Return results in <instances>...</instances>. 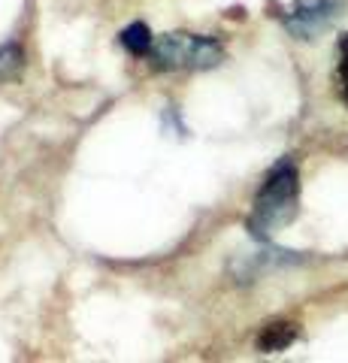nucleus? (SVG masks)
Masks as SVG:
<instances>
[{
    "label": "nucleus",
    "mask_w": 348,
    "mask_h": 363,
    "mask_svg": "<svg viewBox=\"0 0 348 363\" xmlns=\"http://www.w3.org/2000/svg\"><path fill=\"white\" fill-rule=\"evenodd\" d=\"M297 194H300L297 167L291 161H279L266 173L264 185L254 197V209L249 215V230L257 236V240H269L279 227L294 218Z\"/></svg>",
    "instance_id": "f257e3e1"
},
{
    "label": "nucleus",
    "mask_w": 348,
    "mask_h": 363,
    "mask_svg": "<svg viewBox=\"0 0 348 363\" xmlns=\"http://www.w3.org/2000/svg\"><path fill=\"white\" fill-rule=\"evenodd\" d=\"M224 49L218 40L197 33H164L152 43L149 61L155 70H209L221 64Z\"/></svg>",
    "instance_id": "f03ea898"
},
{
    "label": "nucleus",
    "mask_w": 348,
    "mask_h": 363,
    "mask_svg": "<svg viewBox=\"0 0 348 363\" xmlns=\"http://www.w3.org/2000/svg\"><path fill=\"white\" fill-rule=\"evenodd\" d=\"M342 0H297L285 9V28L300 40H309L336 16Z\"/></svg>",
    "instance_id": "7ed1b4c3"
},
{
    "label": "nucleus",
    "mask_w": 348,
    "mask_h": 363,
    "mask_svg": "<svg viewBox=\"0 0 348 363\" xmlns=\"http://www.w3.org/2000/svg\"><path fill=\"white\" fill-rule=\"evenodd\" d=\"M294 339H297V327H294V324H288V321H276V324L264 327V333L257 336V348L266 351V354H273V351L288 348L291 342H294Z\"/></svg>",
    "instance_id": "20e7f679"
},
{
    "label": "nucleus",
    "mask_w": 348,
    "mask_h": 363,
    "mask_svg": "<svg viewBox=\"0 0 348 363\" xmlns=\"http://www.w3.org/2000/svg\"><path fill=\"white\" fill-rule=\"evenodd\" d=\"M152 43H155V37H152V30L142 25V21H133L130 28H125L121 30V45L130 52V55H145L149 58V52H152Z\"/></svg>",
    "instance_id": "39448f33"
},
{
    "label": "nucleus",
    "mask_w": 348,
    "mask_h": 363,
    "mask_svg": "<svg viewBox=\"0 0 348 363\" xmlns=\"http://www.w3.org/2000/svg\"><path fill=\"white\" fill-rule=\"evenodd\" d=\"M336 82H339V94L348 104V33L339 37V45H336Z\"/></svg>",
    "instance_id": "423d86ee"
},
{
    "label": "nucleus",
    "mask_w": 348,
    "mask_h": 363,
    "mask_svg": "<svg viewBox=\"0 0 348 363\" xmlns=\"http://www.w3.org/2000/svg\"><path fill=\"white\" fill-rule=\"evenodd\" d=\"M21 70V49L18 45H4L0 49V79H13Z\"/></svg>",
    "instance_id": "0eeeda50"
}]
</instances>
